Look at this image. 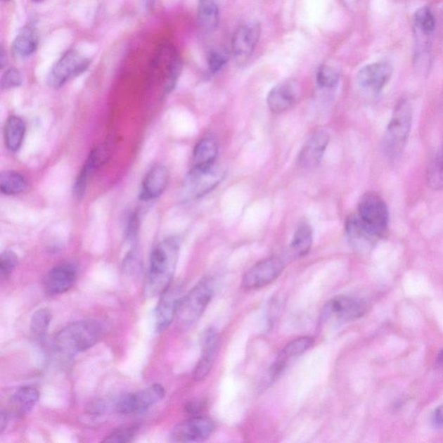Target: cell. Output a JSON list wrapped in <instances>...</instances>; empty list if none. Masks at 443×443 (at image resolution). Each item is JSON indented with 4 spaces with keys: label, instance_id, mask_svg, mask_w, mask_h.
I'll return each mask as SVG.
<instances>
[{
    "label": "cell",
    "instance_id": "obj_1",
    "mask_svg": "<svg viewBox=\"0 0 443 443\" xmlns=\"http://www.w3.org/2000/svg\"><path fill=\"white\" fill-rule=\"evenodd\" d=\"M179 248V240L176 238H165L153 248L144 287L148 297L160 295L172 284L178 264Z\"/></svg>",
    "mask_w": 443,
    "mask_h": 443
},
{
    "label": "cell",
    "instance_id": "obj_2",
    "mask_svg": "<svg viewBox=\"0 0 443 443\" xmlns=\"http://www.w3.org/2000/svg\"><path fill=\"white\" fill-rule=\"evenodd\" d=\"M103 326L95 320L70 323L56 333V350L65 357H73L89 350L101 339Z\"/></svg>",
    "mask_w": 443,
    "mask_h": 443
},
{
    "label": "cell",
    "instance_id": "obj_3",
    "mask_svg": "<svg viewBox=\"0 0 443 443\" xmlns=\"http://www.w3.org/2000/svg\"><path fill=\"white\" fill-rule=\"evenodd\" d=\"M413 111L410 101L402 99L394 110L392 119L386 129L383 148L390 160H397L403 153L410 135Z\"/></svg>",
    "mask_w": 443,
    "mask_h": 443
},
{
    "label": "cell",
    "instance_id": "obj_4",
    "mask_svg": "<svg viewBox=\"0 0 443 443\" xmlns=\"http://www.w3.org/2000/svg\"><path fill=\"white\" fill-rule=\"evenodd\" d=\"M223 168L213 164L207 167H193L186 176L180 188L184 201L198 200L216 188L224 179Z\"/></svg>",
    "mask_w": 443,
    "mask_h": 443
},
{
    "label": "cell",
    "instance_id": "obj_5",
    "mask_svg": "<svg viewBox=\"0 0 443 443\" xmlns=\"http://www.w3.org/2000/svg\"><path fill=\"white\" fill-rule=\"evenodd\" d=\"M213 292L212 281L205 279L198 283L188 294L183 296L176 315L179 324L189 326L196 322L211 302Z\"/></svg>",
    "mask_w": 443,
    "mask_h": 443
},
{
    "label": "cell",
    "instance_id": "obj_6",
    "mask_svg": "<svg viewBox=\"0 0 443 443\" xmlns=\"http://www.w3.org/2000/svg\"><path fill=\"white\" fill-rule=\"evenodd\" d=\"M357 216L379 238H382L387 231L388 206L377 193H366L360 198Z\"/></svg>",
    "mask_w": 443,
    "mask_h": 443
},
{
    "label": "cell",
    "instance_id": "obj_7",
    "mask_svg": "<svg viewBox=\"0 0 443 443\" xmlns=\"http://www.w3.org/2000/svg\"><path fill=\"white\" fill-rule=\"evenodd\" d=\"M366 303L345 295L336 296L326 304L321 312L325 324L340 325L361 318L366 313Z\"/></svg>",
    "mask_w": 443,
    "mask_h": 443
},
{
    "label": "cell",
    "instance_id": "obj_8",
    "mask_svg": "<svg viewBox=\"0 0 443 443\" xmlns=\"http://www.w3.org/2000/svg\"><path fill=\"white\" fill-rule=\"evenodd\" d=\"M166 394L162 385L153 384L133 393H126L115 402V411L122 415L141 414L163 399Z\"/></svg>",
    "mask_w": 443,
    "mask_h": 443
},
{
    "label": "cell",
    "instance_id": "obj_9",
    "mask_svg": "<svg viewBox=\"0 0 443 443\" xmlns=\"http://www.w3.org/2000/svg\"><path fill=\"white\" fill-rule=\"evenodd\" d=\"M89 65V60L85 58L78 51L74 50L67 51L52 68L48 76V84L51 88H62L71 79L87 70Z\"/></svg>",
    "mask_w": 443,
    "mask_h": 443
},
{
    "label": "cell",
    "instance_id": "obj_10",
    "mask_svg": "<svg viewBox=\"0 0 443 443\" xmlns=\"http://www.w3.org/2000/svg\"><path fill=\"white\" fill-rule=\"evenodd\" d=\"M285 268L283 259L272 257L258 262L243 276V287L249 290L268 286L281 275Z\"/></svg>",
    "mask_w": 443,
    "mask_h": 443
},
{
    "label": "cell",
    "instance_id": "obj_11",
    "mask_svg": "<svg viewBox=\"0 0 443 443\" xmlns=\"http://www.w3.org/2000/svg\"><path fill=\"white\" fill-rule=\"evenodd\" d=\"M216 429L213 420L207 416H193L172 430L171 439L175 442H202L211 437Z\"/></svg>",
    "mask_w": 443,
    "mask_h": 443
},
{
    "label": "cell",
    "instance_id": "obj_12",
    "mask_svg": "<svg viewBox=\"0 0 443 443\" xmlns=\"http://www.w3.org/2000/svg\"><path fill=\"white\" fill-rule=\"evenodd\" d=\"M260 34V25L257 22L244 23L236 30L232 37L231 47L233 55L238 62H246L252 56Z\"/></svg>",
    "mask_w": 443,
    "mask_h": 443
},
{
    "label": "cell",
    "instance_id": "obj_13",
    "mask_svg": "<svg viewBox=\"0 0 443 443\" xmlns=\"http://www.w3.org/2000/svg\"><path fill=\"white\" fill-rule=\"evenodd\" d=\"M392 72V67L388 63H371L359 71L357 84L365 92L378 94L388 84Z\"/></svg>",
    "mask_w": 443,
    "mask_h": 443
},
{
    "label": "cell",
    "instance_id": "obj_14",
    "mask_svg": "<svg viewBox=\"0 0 443 443\" xmlns=\"http://www.w3.org/2000/svg\"><path fill=\"white\" fill-rule=\"evenodd\" d=\"M180 291L181 289L172 283L160 295L155 314L157 333L166 331L176 318L180 300L183 297Z\"/></svg>",
    "mask_w": 443,
    "mask_h": 443
},
{
    "label": "cell",
    "instance_id": "obj_15",
    "mask_svg": "<svg viewBox=\"0 0 443 443\" xmlns=\"http://www.w3.org/2000/svg\"><path fill=\"white\" fill-rule=\"evenodd\" d=\"M110 159V151L106 146H101L94 149L79 172L74 184V195L77 200L84 197L90 177Z\"/></svg>",
    "mask_w": 443,
    "mask_h": 443
},
{
    "label": "cell",
    "instance_id": "obj_16",
    "mask_svg": "<svg viewBox=\"0 0 443 443\" xmlns=\"http://www.w3.org/2000/svg\"><path fill=\"white\" fill-rule=\"evenodd\" d=\"M345 233L349 243L358 252H367L381 239L357 215L348 217L345 223Z\"/></svg>",
    "mask_w": 443,
    "mask_h": 443
},
{
    "label": "cell",
    "instance_id": "obj_17",
    "mask_svg": "<svg viewBox=\"0 0 443 443\" xmlns=\"http://www.w3.org/2000/svg\"><path fill=\"white\" fill-rule=\"evenodd\" d=\"M329 143L328 134L324 131L315 132L303 145L298 155L297 165L302 169H313L321 162Z\"/></svg>",
    "mask_w": 443,
    "mask_h": 443
},
{
    "label": "cell",
    "instance_id": "obj_18",
    "mask_svg": "<svg viewBox=\"0 0 443 443\" xmlns=\"http://www.w3.org/2000/svg\"><path fill=\"white\" fill-rule=\"evenodd\" d=\"M300 95L297 82L287 80L280 82L270 90L267 103L269 110L275 114H281L294 106Z\"/></svg>",
    "mask_w": 443,
    "mask_h": 443
},
{
    "label": "cell",
    "instance_id": "obj_19",
    "mask_svg": "<svg viewBox=\"0 0 443 443\" xmlns=\"http://www.w3.org/2000/svg\"><path fill=\"white\" fill-rule=\"evenodd\" d=\"M170 174L164 165L153 166L146 174L141 184L140 198L143 201L155 200L164 193L168 186Z\"/></svg>",
    "mask_w": 443,
    "mask_h": 443
},
{
    "label": "cell",
    "instance_id": "obj_20",
    "mask_svg": "<svg viewBox=\"0 0 443 443\" xmlns=\"http://www.w3.org/2000/svg\"><path fill=\"white\" fill-rule=\"evenodd\" d=\"M314 340L310 337H302L291 341L278 354L275 363L269 370V376L272 379L276 378L283 373L293 360L302 356L304 352L313 347Z\"/></svg>",
    "mask_w": 443,
    "mask_h": 443
},
{
    "label": "cell",
    "instance_id": "obj_21",
    "mask_svg": "<svg viewBox=\"0 0 443 443\" xmlns=\"http://www.w3.org/2000/svg\"><path fill=\"white\" fill-rule=\"evenodd\" d=\"M217 333L214 328H209L204 333L202 338V354L195 367L193 378L196 381H201L208 376L214 362H215L217 352Z\"/></svg>",
    "mask_w": 443,
    "mask_h": 443
},
{
    "label": "cell",
    "instance_id": "obj_22",
    "mask_svg": "<svg viewBox=\"0 0 443 443\" xmlns=\"http://www.w3.org/2000/svg\"><path fill=\"white\" fill-rule=\"evenodd\" d=\"M77 278V269L73 264L55 267L48 273L44 281L45 289L50 295H61L73 286Z\"/></svg>",
    "mask_w": 443,
    "mask_h": 443
},
{
    "label": "cell",
    "instance_id": "obj_23",
    "mask_svg": "<svg viewBox=\"0 0 443 443\" xmlns=\"http://www.w3.org/2000/svg\"><path fill=\"white\" fill-rule=\"evenodd\" d=\"M39 44V33L32 26L23 28L13 40L11 51L18 58H25L31 56L37 50Z\"/></svg>",
    "mask_w": 443,
    "mask_h": 443
},
{
    "label": "cell",
    "instance_id": "obj_24",
    "mask_svg": "<svg viewBox=\"0 0 443 443\" xmlns=\"http://www.w3.org/2000/svg\"><path fill=\"white\" fill-rule=\"evenodd\" d=\"M26 126L23 120L17 115H11L4 127V139L6 148L10 152L16 153L21 148L25 136Z\"/></svg>",
    "mask_w": 443,
    "mask_h": 443
},
{
    "label": "cell",
    "instance_id": "obj_25",
    "mask_svg": "<svg viewBox=\"0 0 443 443\" xmlns=\"http://www.w3.org/2000/svg\"><path fill=\"white\" fill-rule=\"evenodd\" d=\"M313 245V230L307 222L303 221L298 225L293 236L290 253L293 257H305Z\"/></svg>",
    "mask_w": 443,
    "mask_h": 443
},
{
    "label": "cell",
    "instance_id": "obj_26",
    "mask_svg": "<svg viewBox=\"0 0 443 443\" xmlns=\"http://www.w3.org/2000/svg\"><path fill=\"white\" fill-rule=\"evenodd\" d=\"M219 146L212 137L203 138L195 146L193 153V167H207L216 163Z\"/></svg>",
    "mask_w": 443,
    "mask_h": 443
},
{
    "label": "cell",
    "instance_id": "obj_27",
    "mask_svg": "<svg viewBox=\"0 0 443 443\" xmlns=\"http://www.w3.org/2000/svg\"><path fill=\"white\" fill-rule=\"evenodd\" d=\"M39 392L36 388L24 386L15 392L11 397V404L17 414L27 415L39 403Z\"/></svg>",
    "mask_w": 443,
    "mask_h": 443
},
{
    "label": "cell",
    "instance_id": "obj_28",
    "mask_svg": "<svg viewBox=\"0 0 443 443\" xmlns=\"http://www.w3.org/2000/svg\"><path fill=\"white\" fill-rule=\"evenodd\" d=\"M198 21L206 32H213L219 23V8L217 0H200L198 5Z\"/></svg>",
    "mask_w": 443,
    "mask_h": 443
},
{
    "label": "cell",
    "instance_id": "obj_29",
    "mask_svg": "<svg viewBox=\"0 0 443 443\" xmlns=\"http://www.w3.org/2000/svg\"><path fill=\"white\" fill-rule=\"evenodd\" d=\"M27 180L24 175L15 171L3 172L0 175V191L6 196H14L25 191Z\"/></svg>",
    "mask_w": 443,
    "mask_h": 443
},
{
    "label": "cell",
    "instance_id": "obj_30",
    "mask_svg": "<svg viewBox=\"0 0 443 443\" xmlns=\"http://www.w3.org/2000/svg\"><path fill=\"white\" fill-rule=\"evenodd\" d=\"M427 180L431 188L443 189V144L428 167Z\"/></svg>",
    "mask_w": 443,
    "mask_h": 443
},
{
    "label": "cell",
    "instance_id": "obj_31",
    "mask_svg": "<svg viewBox=\"0 0 443 443\" xmlns=\"http://www.w3.org/2000/svg\"><path fill=\"white\" fill-rule=\"evenodd\" d=\"M415 26L416 32L423 37L432 35L435 29V18L430 7L423 6L416 11Z\"/></svg>",
    "mask_w": 443,
    "mask_h": 443
},
{
    "label": "cell",
    "instance_id": "obj_32",
    "mask_svg": "<svg viewBox=\"0 0 443 443\" xmlns=\"http://www.w3.org/2000/svg\"><path fill=\"white\" fill-rule=\"evenodd\" d=\"M51 312L46 309H39L33 314L31 321V331L37 339H43L46 335L51 321Z\"/></svg>",
    "mask_w": 443,
    "mask_h": 443
},
{
    "label": "cell",
    "instance_id": "obj_33",
    "mask_svg": "<svg viewBox=\"0 0 443 443\" xmlns=\"http://www.w3.org/2000/svg\"><path fill=\"white\" fill-rule=\"evenodd\" d=\"M340 79L339 71L331 66L321 65L317 71V84L321 89H335L339 85Z\"/></svg>",
    "mask_w": 443,
    "mask_h": 443
},
{
    "label": "cell",
    "instance_id": "obj_34",
    "mask_svg": "<svg viewBox=\"0 0 443 443\" xmlns=\"http://www.w3.org/2000/svg\"><path fill=\"white\" fill-rule=\"evenodd\" d=\"M181 60H180L177 51H175L174 54L172 56L170 62H169L167 75L164 82L165 92L168 94L174 89L176 84H177L180 73H181Z\"/></svg>",
    "mask_w": 443,
    "mask_h": 443
},
{
    "label": "cell",
    "instance_id": "obj_35",
    "mask_svg": "<svg viewBox=\"0 0 443 443\" xmlns=\"http://www.w3.org/2000/svg\"><path fill=\"white\" fill-rule=\"evenodd\" d=\"M138 430L137 427L131 426L117 429L104 438L103 442L108 443H127L133 441Z\"/></svg>",
    "mask_w": 443,
    "mask_h": 443
},
{
    "label": "cell",
    "instance_id": "obj_36",
    "mask_svg": "<svg viewBox=\"0 0 443 443\" xmlns=\"http://www.w3.org/2000/svg\"><path fill=\"white\" fill-rule=\"evenodd\" d=\"M18 258L16 253L11 250H6L0 257V276L6 279L13 272L18 264Z\"/></svg>",
    "mask_w": 443,
    "mask_h": 443
},
{
    "label": "cell",
    "instance_id": "obj_37",
    "mask_svg": "<svg viewBox=\"0 0 443 443\" xmlns=\"http://www.w3.org/2000/svg\"><path fill=\"white\" fill-rule=\"evenodd\" d=\"M23 82L20 71L16 68H9L3 73L0 85L2 90H9L20 87Z\"/></svg>",
    "mask_w": 443,
    "mask_h": 443
},
{
    "label": "cell",
    "instance_id": "obj_38",
    "mask_svg": "<svg viewBox=\"0 0 443 443\" xmlns=\"http://www.w3.org/2000/svg\"><path fill=\"white\" fill-rule=\"evenodd\" d=\"M229 54L224 50H212L208 55V65L212 73H217L226 65L229 61Z\"/></svg>",
    "mask_w": 443,
    "mask_h": 443
},
{
    "label": "cell",
    "instance_id": "obj_39",
    "mask_svg": "<svg viewBox=\"0 0 443 443\" xmlns=\"http://www.w3.org/2000/svg\"><path fill=\"white\" fill-rule=\"evenodd\" d=\"M139 230V220L136 213H130L126 223V238L133 242L136 238Z\"/></svg>",
    "mask_w": 443,
    "mask_h": 443
},
{
    "label": "cell",
    "instance_id": "obj_40",
    "mask_svg": "<svg viewBox=\"0 0 443 443\" xmlns=\"http://www.w3.org/2000/svg\"><path fill=\"white\" fill-rule=\"evenodd\" d=\"M203 404L200 401H193L189 402L188 404H186V411L189 413L191 415L196 416L202 411Z\"/></svg>",
    "mask_w": 443,
    "mask_h": 443
},
{
    "label": "cell",
    "instance_id": "obj_41",
    "mask_svg": "<svg viewBox=\"0 0 443 443\" xmlns=\"http://www.w3.org/2000/svg\"><path fill=\"white\" fill-rule=\"evenodd\" d=\"M435 426L443 427V405L435 410L433 416Z\"/></svg>",
    "mask_w": 443,
    "mask_h": 443
},
{
    "label": "cell",
    "instance_id": "obj_42",
    "mask_svg": "<svg viewBox=\"0 0 443 443\" xmlns=\"http://www.w3.org/2000/svg\"><path fill=\"white\" fill-rule=\"evenodd\" d=\"M9 416L7 412L2 411L0 414V433H3L6 430L7 425H8Z\"/></svg>",
    "mask_w": 443,
    "mask_h": 443
},
{
    "label": "cell",
    "instance_id": "obj_43",
    "mask_svg": "<svg viewBox=\"0 0 443 443\" xmlns=\"http://www.w3.org/2000/svg\"><path fill=\"white\" fill-rule=\"evenodd\" d=\"M146 9H153L155 6V0H143Z\"/></svg>",
    "mask_w": 443,
    "mask_h": 443
},
{
    "label": "cell",
    "instance_id": "obj_44",
    "mask_svg": "<svg viewBox=\"0 0 443 443\" xmlns=\"http://www.w3.org/2000/svg\"><path fill=\"white\" fill-rule=\"evenodd\" d=\"M438 360H439V362H440L443 365V350L442 351L440 355H439Z\"/></svg>",
    "mask_w": 443,
    "mask_h": 443
},
{
    "label": "cell",
    "instance_id": "obj_45",
    "mask_svg": "<svg viewBox=\"0 0 443 443\" xmlns=\"http://www.w3.org/2000/svg\"><path fill=\"white\" fill-rule=\"evenodd\" d=\"M34 3H41L44 1V0H32Z\"/></svg>",
    "mask_w": 443,
    "mask_h": 443
}]
</instances>
